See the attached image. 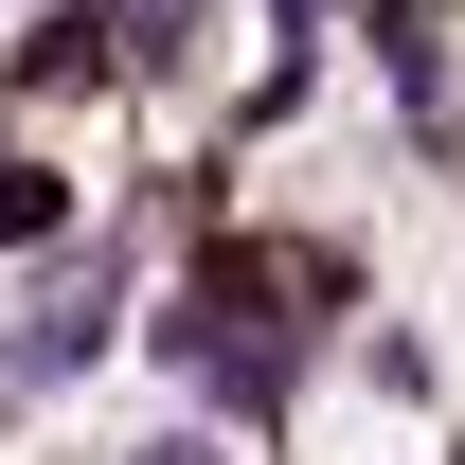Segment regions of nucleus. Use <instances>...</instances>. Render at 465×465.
I'll return each mask as SVG.
<instances>
[{
  "instance_id": "1",
  "label": "nucleus",
  "mask_w": 465,
  "mask_h": 465,
  "mask_svg": "<svg viewBox=\"0 0 465 465\" xmlns=\"http://www.w3.org/2000/svg\"><path fill=\"white\" fill-rule=\"evenodd\" d=\"M125 322V251H36V287L0 304V394H72Z\"/></svg>"
},
{
  "instance_id": "2",
  "label": "nucleus",
  "mask_w": 465,
  "mask_h": 465,
  "mask_svg": "<svg viewBox=\"0 0 465 465\" xmlns=\"http://www.w3.org/2000/svg\"><path fill=\"white\" fill-rule=\"evenodd\" d=\"M0 90H125V18L108 0H36V36H18V72H0Z\"/></svg>"
},
{
  "instance_id": "3",
  "label": "nucleus",
  "mask_w": 465,
  "mask_h": 465,
  "mask_svg": "<svg viewBox=\"0 0 465 465\" xmlns=\"http://www.w3.org/2000/svg\"><path fill=\"white\" fill-rule=\"evenodd\" d=\"M72 215H90V197H72L54 162H0V269H18V251H72Z\"/></svg>"
}]
</instances>
